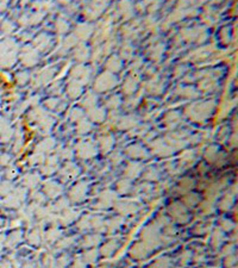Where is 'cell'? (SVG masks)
I'll return each mask as SVG.
<instances>
[{"instance_id": "obj_13", "label": "cell", "mask_w": 238, "mask_h": 268, "mask_svg": "<svg viewBox=\"0 0 238 268\" xmlns=\"http://www.w3.org/2000/svg\"><path fill=\"white\" fill-rule=\"evenodd\" d=\"M29 238H30V241L32 242V243H38L40 242V237L33 232V234H31L30 236H29Z\"/></svg>"}, {"instance_id": "obj_12", "label": "cell", "mask_w": 238, "mask_h": 268, "mask_svg": "<svg viewBox=\"0 0 238 268\" xmlns=\"http://www.w3.org/2000/svg\"><path fill=\"white\" fill-rule=\"evenodd\" d=\"M58 231H50V234H49V236H48V238H49V241H54V240H56L57 238V236H58Z\"/></svg>"}, {"instance_id": "obj_5", "label": "cell", "mask_w": 238, "mask_h": 268, "mask_svg": "<svg viewBox=\"0 0 238 268\" xmlns=\"http://www.w3.org/2000/svg\"><path fill=\"white\" fill-rule=\"evenodd\" d=\"M138 169H140V166H137V165H130V166L127 167V169H126V173H127V175H130V176H136L137 173H138Z\"/></svg>"}, {"instance_id": "obj_4", "label": "cell", "mask_w": 238, "mask_h": 268, "mask_svg": "<svg viewBox=\"0 0 238 268\" xmlns=\"http://www.w3.org/2000/svg\"><path fill=\"white\" fill-rule=\"evenodd\" d=\"M98 242H99L98 236H89V237H87V238L84 241V245L85 247H92V245L97 244Z\"/></svg>"}, {"instance_id": "obj_2", "label": "cell", "mask_w": 238, "mask_h": 268, "mask_svg": "<svg viewBox=\"0 0 238 268\" xmlns=\"http://www.w3.org/2000/svg\"><path fill=\"white\" fill-rule=\"evenodd\" d=\"M45 190H47V193L50 196V197H55L60 193L61 191V187L54 183H49L48 185H45Z\"/></svg>"}, {"instance_id": "obj_7", "label": "cell", "mask_w": 238, "mask_h": 268, "mask_svg": "<svg viewBox=\"0 0 238 268\" xmlns=\"http://www.w3.org/2000/svg\"><path fill=\"white\" fill-rule=\"evenodd\" d=\"M95 256H97L95 252H94V250H92V252H88V253H86V254H85V260H86V261H88V262H93V261H94V259H95Z\"/></svg>"}, {"instance_id": "obj_11", "label": "cell", "mask_w": 238, "mask_h": 268, "mask_svg": "<svg viewBox=\"0 0 238 268\" xmlns=\"http://www.w3.org/2000/svg\"><path fill=\"white\" fill-rule=\"evenodd\" d=\"M53 262H54V260H53V257H51L50 255L45 256V259H44V263H45V266H48V267H51Z\"/></svg>"}, {"instance_id": "obj_8", "label": "cell", "mask_w": 238, "mask_h": 268, "mask_svg": "<svg viewBox=\"0 0 238 268\" xmlns=\"http://www.w3.org/2000/svg\"><path fill=\"white\" fill-rule=\"evenodd\" d=\"M75 217H76V213H74V212H68V213L63 217V223H69V222H71Z\"/></svg>"}, {"instance_id": "obj_14", "label": "cell", "mask_w": 238, "mask_h": 268, "mask_svg": "<svg viewBox=\"0 0 238 268\" xmlns=\"http://www.w3.org/2000/svg\"><path fill=\"white\" fill-rule=\"evenodd\" d=\"M84 267H85L84 261H81L80 259H76V261H75V268H84Z\"/></svg>"}, {"instance_id": "obj_3", "label": "cell", "mask_w": 238, "mask_h": 268, "mask_svg": "<svg viewBox=\"0 0 238 268\" xmlns=\"http://www.w3.org/2000/svg\"><path fill=\"white\" fill-rule=\"evenodd\" d=\"M131 254L136 257H144L145 256V248L140 244H137L135 247H132V250H131Z\"/></svg>"}, {"instance_id": "obj_6", "label": "cell", "mask_w": 238, "mask_h": 268, "mask_svg": "<svg viewBox=\"0 0 238 268\" xmlns=\"http://www.w3.org/2000/svg\"><path fill=\"white\" fill-rule=\"evenodd\" d=\"M114 248H116V243H114V242L107 243V244L104 245V248H102V254H105V255L111 254L113 250H114Z\"/></svg>"}, {"instance_id": "obj_9", "label": "cell", "mask_w": 238, "mask_h": 268, "mask_svg": "<svg viewBox=\"0 0 238 268\" xmlns=\"http://www.w3.org/2000/svg\"><path fill=\"white\" fill-rule=\"evenodd\" d=\"M168 267V261L167 260H160L154 265V268H167Z\"/></svg>"}, {"instance_id": "obj_10", "label": "cell", "mask_w": 238, "mask_h": 268, "mask_svg": "<svg viewBox=\"0 0 238 268\" xmlns=\"http://www.w3.org/2000/svg\"><path fill=\"white\" fill-rule=\"evenodd\" d=\"M129 153H130V155H135V156H142V154H144V151H143V150H142V149H140V151H138V148H136V147H135V148H130V149H129Z\"/></svg>"}, {"instance_id": "obj_1", "label": "cell", "mask_w": 238, "mask_h": 268, "mask_svg": "<svg viewBox=\"0 0 238 268\" xmlns=\"http://www.w3.org/2000/svg\"><path fill=\"white\" fill-rule=\"evenodd\" d=\"M84 191H85V186L82 183H80V185H78L76 187L73 188L70 196H71V198H73L74 200H79V199L84 198V194H85Z\"/></svg>"}]
</instances>
